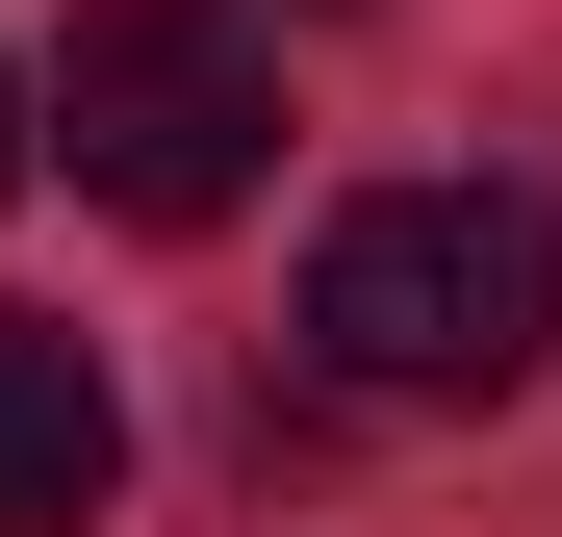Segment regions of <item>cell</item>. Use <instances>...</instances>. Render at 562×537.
Returning a JSON list of instances; mask_svg holds the SVG:
<instances>
[{"instance_id": "obj_1", "label": "cell", "mask_w": 562, "mask_h": 537, "mask_svg": "<svg viewBox=\"0 0 562 537\" xmlns=\"http://www.w3.org/2000/svg\"><path fill=\"white\" fill-rule=\"evenodd\" d=\"M537 333H562V205L512 179H358L307 231V384L358 410H512Z\"/></svg>"}, {"instance_id": "obj_4", "label": "cell", "mask_w": 562, "mask_h": 537, "mask_svg": "<svg viewBox=\"0 0 562 537\" xmlns=\"http://www.w3.org/2000/svg\"><path fill=\"white\" fill-rule=\"evenodd\" d=\"M0 179H26V77H0Z\"/></svg>"}, {"instance_id": "obj_3", "label": "cell", "mask_w": 562, "mask_h": 537, "mask_svg": "<svg viewBox=\"0 0 562 537\" xmlns=\"http://www.w3.org/2000/svg\"><path fill=\"white\" fill-rule=\"evenodd\" d=\"M103 486H128V384H103V333L0 307V537H103Z\"/></svg>"}, {"instance_id": "obj_2", "label": "cell", "mask_w": 562, "mask_h": 537, "mask_svg": "<svg viewBox=\"0 0 562 537\" xmlns=\"http://www.w3.org/2000/svg\"><path fill=\"white\" fill-rule=\"evenodd\" d=\"M77 154V205H128V231H231L256 179H281V52L231 26V0H77V52H52V103Z\"/></svg>"}]
</instances>
